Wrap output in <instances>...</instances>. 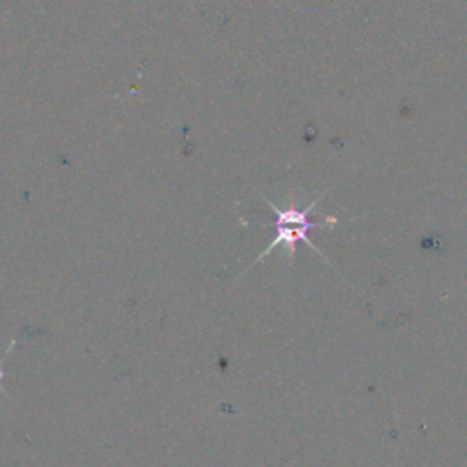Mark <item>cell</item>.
Returning a JSON list of instances; mask_svg holds the SVG:
<instances>
[{
	"label": "cell",
	"instance_id": "cell-2",
	"mask_svg": "<svg viewBox=\"0 0 467 467\" xmlns=\"http://www.w3.org/2000/svg\"><path fill=\"white\" fill-rule=\"evenodd\" d=\"M15 348V341H11L9 343V347L5 348V352H4V356L0 358V392L2 394H7V390H5V387H4V378H5V370H4V363H5V359H7V356L11 354V350Z\"/></svg>",
	"mask_w": 467,
	"mask_h": 467
},
{
	"label": "cell",
	"instance_id": "cell-1",
	"mask_svg": "<svg viewBox=\"0 0 467 467\" xmlns=\"http://www.w3.org/2000/svg\"><path fill=\"white\" fill-rule=\"evenodd\" d=\"M319 199H321V197H317L316 201H312L306 208L299 210V208L296 206V201H294V199H290V202H288L286 208H277L268 197L263 195V201L275 212V217H277V221H275V237H274V241L259 254V257L248 266V270H250L255 263H259L261 259H265V257L270 254V250H274V248L279 246V244L286 248L290 259L294 257L296 246H297L299 241L305 243V244H308V246H310L312 250H316L317 254H321V250L316 248V244L308 239V232L316 226L314 223L308 221V213L314 210V206L319 202ZM321 255H323V254H321ZM248 270H246V272H248ZM246 272H244V274H246Z\"/></svg>",
	"mask_w": 467,
	"mask_h": 467
}]
</instances>
